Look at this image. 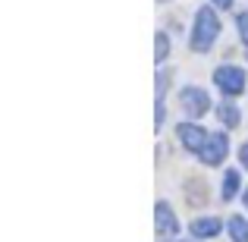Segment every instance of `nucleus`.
<instances>
[{"mask_svg": "<svg viewBox=\"0 0 248 242\" xmlns=\"http://www.w3.org/2000/svg\"><path fill=\"white\" fill-rule=\"evenodd\" d=\"M230 236H232V242H248V220L230 217Z\"/></svg>", "mask_w": 248, "mask_h": 242, "instance_id": "6e6552de", "label": "nucleus"}, {"mask_svg": "<svg viewBox=\"0 0 248 242\" xmlns=\"http://www.w3.org/2000/svg\"><path fill=\"white\" fill-rule=\"evenodd\" d=\"M220 120H223L226 126H239V110L232 107L230 101H226V104H220Z\"/></svg>", "mask_w": 248, "mask_h": 242, "instance_id": "9d476101", "label": "nucleus"}, {"mask_svg": "<svg viewBox=\"0 0 248 242\" xmlns=\"http://www.w3.org/2000/svg\"><path fill=\"white\" fill-rule=\"evenodd\" d=\"M154 224H157V236H179V220H176V214L170 211L167 201H157V208H154Z\"/></svg>", "mask_w": 248, "mask_h": 242, "instance_id": "20e7f679", "label": "nucleus"}, {"mask_svg": "<svg viewBox=\"0 0 248 242\" xmlns=\"http://www.w3.org/2000/svg\"><path fill=\"white\" fill-rule=\"evenodd\" d=\"M176 135H179V139H182V145H186L188 151H198V154H201V148L207 145V139H211V135H207L204 129L192 126V123H182V126L176 129Z\"/></svg>", "mask_w": 248, "mask_h": 242, "instance_id": "423d86ee", "label": "nucleus"}, {"mask_svg": "<svg viewBox=\"0 0 248 242\" xmlns=\"http://www.w3.org/2000/svg\"><path fill=\"white\" fill-rule=\"evenodd\" d=\"M214 3H217V6H223V10H230V6H232V0H214Z\"/></svg>", "mask_w": 248, "mask_h": 242, "instance_id": "4468645a", "label": "nucleus"}, {"mask_svg": "<svg viewBox=\"0 0 248 242\" xmlns=\"http://www.w3.org/2000/svg\"><path fill=\"white\" fill-rule=\"evenodd\" d=\"M192 233H195L198 239L217 236V233H220V220H217V217H198V220L192 224Z\"/></svg>", "mask_w": 248, "mask_h": 242, "instance_id": "0eeeda50", "label": "nucleus"}, {"mask_svg": "<svg viewBox=\"0 0 248 242\" xmlns=\"http://www.w3.org/2000/svg\"><path fill=\"white\" fill-rule=\"evenodd\" d=\"M236 192H239V173H236V170H230V173L223 176V198L232 201V198H236Z\"/></svg>", "mask_w": 248, "mask_h": 242, "instance_id": "1a4fd4ad", "label": "nucleus"}, {"mask_svg": "<svg viewBox=\"0 0 248 242\" xmlns=\"http://www.w3.org/2000/svg\"><path fill=\"white\" fill-rule=\"evenodd\" d=\"M239 158H242V163L248 167V145H242V151H239Z\"/></svg>", "mask_w": 248, "mask_h": 242, "instance_id": "ddd939ff", "label": "nucleus"}, {"mask_svg": "<svg viewBox=\"0 0 248 242\" xmlns=\"http://www.w3.org/2000/svg\"><path fill=\"white\" fill-rule=\"evenodd\" d=\"M226 151H230V139H226L223 132H214L211 139H207V145L201 148V161L211 163V167H217V163L226 158Z\"/></svg>", "mask_w": 248, "mask_h": 242, "instance_id": "39448f33", "label": "nucleus"}, {"mask_svg": "<svg viewBox=\"0 0 248 242\" xmlns=\"http://www.w3.org/2000/svg\"><path fill=\"white\" fill-rule=\"evenodd\" d=\"M154 41H157V50H154V63H164V60H167V48H170V44H167V35L160 32V35H154Z\"/></svg>", "mask_w": 248, "mask_h": 242, "instance_id": "9b49d317", "label": "nucleus"}, {"mask_svg": "<svg viewBox=\"0 0 248 242\" xmlns=\"http://www.w3.org/2000/svg\"><path fill=\"white\" fill-rule=\"evenodd\" d=\"M214 82L223 95H242L245 91V73L239 66H220L214 73Z\"/></svg>", "mask_w": 248, "mask_h": 242, "instance_id": "f03ea898", "label": "nucleus"}, {"mask_svg": "<svg viewBox=\"0 0 248 242\" xmlns=\"http://www.w3.org/2000/svg\"><path fill=\"white\" fill-rule=\"evenodd\" d=\"M179 101H182V110H186L188 116H204V113H207V107H211V97H207L201 88H195V85L182 88Z\"/></svg>", "mask_w": 248, "mask_h": 242, "instance_id": "7ed1b4c3", "label": "nucleus"}, {"mask_svg": "<svg viewBox=\"0 0 248 242\" xmlns=\"http://www.w3.org/2000/svg\"><path fill=\"white\" fill-rule=\"evenodd\" d=\"M239 32H242V41L248 44V13H242V16H239Z\"/></svg>", "mask_w": 248, "mask_h": 242, "instance_id": "f8f14e48", "label": "nucleus"}, {"mask_svg": "<svg viewBox=\"0 0 248 242\" xmlns=\"http://www.w3.org/2000/svg\"><path fill=\"white\" fill-rule=\"evenodd\" d=\"M245 205H248V192H245Z\"/></svg>", "mask_w": 248, "mask_h": 242, "instance_id": "2eb2a0df", "label": "nucleus"}, {"mask_svg": "<svg viewBox=\"0 0 248 242\" xmlns=\"http://www.w3.org/2000/svg\"><path fill=\"white\" fill-rule=\"evenodd\" d=\"M220 35V22L214 10H201L195 16V32H192V50L195 54H204L207 48L214 44V38Z\"/></svg>", "mask_w": 248, "mask_h": 242, "instance_id": "f257e3e1", "label": "nucleus"}]
</instances>
